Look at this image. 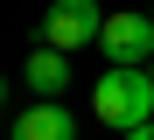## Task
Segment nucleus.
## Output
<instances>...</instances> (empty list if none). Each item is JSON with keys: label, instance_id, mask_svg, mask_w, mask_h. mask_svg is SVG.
Wrapping results in <instances>:
<instances>
[{"label": "nucleus", "instance_id": "obj_2", "mask_svg": "<svg viewBox=\"0 0 154 140\" xmlns=\"http://www.w3.org/2000/svg\"><path fill=\"white\" fill-rule=\"evenodd\" d=\"M98 49H105L112 70H147L154 63V14H105V28H98Z\"/></svg>", "mask_w": 154, "mask_h": 140}, {"label": "nucleus", "instance_id": "obj_3", "mask_svg": "<svg viewBox=\"0 0 154 140\" xmlns=\"http://www.w3.org/2000/svg\"><path fill=\"white\" fill-rule=\"evenodd\" d=\"M98 28H105V14H98V0H56V7L42 14V49H84L98 42Z\"/></svg>", "mask_w": 154, "mask_h": 140}, {"label": "nucleus", "instance_id": "obj_1", "mask_svg": "<svg viewBox=\"0 0 154 140\" xmlns=\"http://www.w3.org/2000/svg\"><path fill=\"white\" fill-rule=\"evenodd\" d=\"M91 112H98L105 126H119V133L154 126V77H147V70H105L98 91H91Z\"/></svg>", "mask_w": 154, "mask_h": 140}, {"label": "nucleus", "instance_id": "obj_5", "mask_svg": "<svg viewBox=\"0 0 154 140\" xmlns=\"http://www.w3.org/2000/svg\"><path fill=\"white\" fill-rule=\"evenodd\" d=\"M14 140H77V119L63 105H28L14 119Z\"/></svg>", "mask_w": 154, "mask_h": 140}, {"label": "nucleus", "instance_id": "obj_4", "mask_svg": "<svg viewBox=\"0 0 154 140\" xmlns=\"http://www.w3.org/2000/svg\"><path fill=\"white\" fill-rule=\"evenodd\" d=\"M21 77H28V91H35L42 105H56V98L70 91V56H63V49H35Z\"/></svg>", "mask_w": 154, "mask_h": 140}, {"label": "nucleus", "instance_id": "obj_6", "mask_svg": "<svg viewBox=\"0 0 154 140\" xmlns=\"http://www.w3.org/2000/svg\"><path fill=\"white\" fill-rule=\"evenodd\" d=\"M126 140H154V126H140V133H126Z\"/></svg>", "mask_w": 154, "mask_h": 140}, {"label": "nucleus", "instance_id": "obj_7", "mask_svg": "<svg viewBox=\"0 0 154 140\" xmlns=\"http://www.w3.org/2000/svg\"><path fill=\"white\" fill-rule=\"evenodd\" d=\"M0 105H7V84H0Z\"/></svg>", "mask_w": 154, "mask_h": 140}, {"label": "nucleus", "instance_id": "obj_8", "mask_svg": "<svg viewBox=\"0 0 154 140\" xmlns=\"http://www.w3.org/2000/svg\"><path fill=\"white\" fill-rule=\"evenodd\" d=\"M147 77H154V63H147Z\"/></svg>", "mask_w": 154, "mask_h": 140}]
</instances>
